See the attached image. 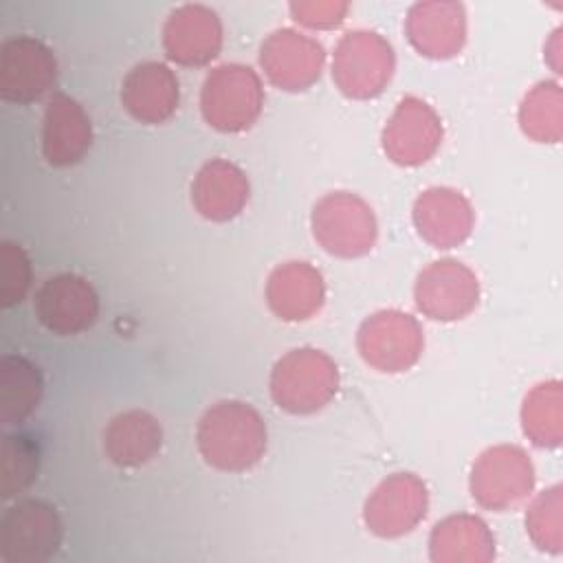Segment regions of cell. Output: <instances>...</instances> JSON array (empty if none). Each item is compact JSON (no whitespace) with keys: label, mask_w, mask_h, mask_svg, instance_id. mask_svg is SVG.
<instances>
[{"label":"cell","mask_w":563,"mask_h":563,"mask_svg":"<svg viewBox=\"0 0 563 563\" xmlns=\"http://www.w3.org/2000/svg\"><path fill=\"white\" fill-rule=\"evenodd\" d=\"M356 347L369 367L396 374L418 363L424 350V334L411 314L394 308L378 310L361 323Z\"/></svg>","instance_id":"cell-7"},{"label":"cell","mask_w":563,"mask_h":563,"mask_svg":"<svg viewBox=\"0 0 563 563\" xmlns=\"http://www.w3.org/2000/svg\"><path fill=\"white\" fill-rule=\"evenodd\" d=\"M163 446L158 420L143 409H130L114 416L103 431V449L110 462L123 468L147 464Z\"/></svg>","instance_id":"cell-22"},{"label":"cell","mask_w":563,"mask_h":563,"mask_svg":"<svg viewBox=\"0 0 563 563\" xmlns=\"http://www.w3.org/2000/svg\"><path fill=\"white\" fill-rule=\"evenodd\" d=\"M196 444L209 466L242 473L264 457L266 422L249 402L220 400L202 413Z\"/></svg>","instance_id":"cell-1"},{"label":"cell","mask_w":563,"mask_h":563,"mask_svg":"<svg viewBox=\"0 0 563 563\" xmlns=\"http://www.w3.org/2000/svg\"><path fill=\"white\" fill-rule=\"evenodd\" d=\"M35 317L55 334L88 330L99 317V297L88 279L75 273L48 277L35 295Z\"/></svg>","instance_id":"cell-14"},{"label":"cell","mask_w":563,"mask_h":563,"mask_svg":"<svg viewBox=\"0 0 563 563\" xmlns=\"http://www.w3.org/2000/svg\"><path fill=\"white\" fill-rule=\"evenodd\" d=\"M249 178L231 161H207L191 183V202L196 211L211 222H227L240 216L249 200Z\"/></svg>","instance_id":"cell-21"},{"label":"cell","mask_w":563,"mask_h":563,"mask_svg":"<svg viewBox=\"0 0 563 563\" xmlns=\"http://www.w3.org/2000/svg\"><path fill=\"white\" fill-rule=\"evenodd\" d=\"M44 391V380L29 358L4 354L0 361V422L15 427L24 422L37 407Z\"/></svg>","instance_id":"cell-24"},{"label":"cell","mask_w":563,"mask_h":563,"mask_svg":"<svg viewBox=\"0 0 563 563\" xmlns=\"http://www.w3.org/2000/svg\"><path fill=\"white\" fill-rule=\"evenodd\" d=\"M519 125L537 143H559L563 134V95L556 81H539L519 106Z\"/></svg>","instance_id":"cell-25"},{"label":"cell","mask_w":563,"mask_h":563,"mask_svg":"<svg viewBox=\"0 0 563 563\" xmlns=\"http://www.w3.org/2000/svg\"><path fill=\"white\" fill-rule=\"evenodd\" d=\"M339 389L336 363L321 350L297 347L284 354L271 372L273 402L295 416L323 409Z\"/></svg>","instance_id":"cell-2"},{"label":"cell","mask_w":563,"mask_h":563,"mask_svg":"<svg viewBox=\"0 0 563 563\" xmlns=\"http://www.w3.org/2000/svg\"><path fill=\"white\" fill-rule=\"evenodd\" d=\"M347 2H292V18L308 29H334L345 20Z\"/></svg>","instance_id":"cell-30"},{"label":"cell","mask_w":563,"mask_h":563,"mask_svg":"<svg viewBox=\"0 0 563 563\" xmlns=\"http://www.w3.org/2000/svg\"><path fill=\"white\" fill-rule=\"evenodd\" d=\"M391 44L376 31L345 33L332 57V79L350 99H372L385 90L394 75Z\"/></svg>","instance_id":"cell-5"},{"label":"cell","mask_w":563,"mask_h":563,"mask_svg":"<svg viewBox=\"0 0 563 563\" xmlns=\"http://www.w3.org/2000/svg\"><path fill=\"white\" fill-rule=\"evenodd\" d=\"M440 143L442 121L435 110L418 97L400 99L383 130L387 158L402 167H418L438 152Z\"/></svg>","instance_id":"cell-13"},{"label":"cell","mask_w":563,"mask_h":563,"mask_svg":"<svg viewBox=\"0 0 563 563\" xmlns=\"http://www.w3.org/2000/svg\"><path fill=\"white\" fill-rule=\"evenodd\" d=\"M435 563H486L495 556V537L475 515H451L435 523L429 537Z\"/></svg>","instance_id":"cell-23"},{"label":"cell","mask_w":563,"mask_h":563,"mask_svg":"<svg viewBox=\"0 0 563 563\" xmlns=\"http://www.w3.org/2000/svg\"><path fill=\"white\" fill-rule=\"evenodd\" d=\"M40 466V453L24 433H7L0 451V495L4 499L26 490Z\"/></svg>","instance_id":"cell-27"},{"label":"cell","mask_w":563,"mask_h":563,"mask_svg":"<svg viewBox=\"0 0 563 563\" xmlns=\"http://www.w3.org/2000/svg\"><path fill=\"white\" fill-rule=\"evenodd\" d=\"M473 499L488 510H510L534 488V466L515 444H497L479 453L468 477Z\"/></svg>","instance_id":"cell-6"},{"label":"cell","mask_w":563,"mask_h":563,"mask_svg":"<svg viewBox=\"0 0 563 563\" xmlns=\"http://www.w3.org/2000/svg\"><path fill=\"white\" fill-rule=\"evenodd\" d=\"M92 143V125L84 106L64 95L55 92L44 110L42 125V152L44 158L55 167H68L79 163Z\"/></svg>","instance_id":"cell-19"},{"label":"cell","mask_w":563,"mask_h":563,"mask_svg":"<svg viewBox=\"0 0 563 563\" xmlns=\"http://www.w3.org/2000/svg\"><path fill=\"white\" fill-rule=\"evenodd\" d=\"M323 299V275L308 262H284L266 279V303L282 321H306L314 317Z\"/></svg>","instance_id":"cell-20"},{"label":"cell","mask_w":563,"mask_h":563,"mask_svg":"<svg viewBox=\"0 0 563 563\" xmlns=\"http://www.w3.org/2000/svg\"><path fill=\"white\" fill-rule=\"evenodd\" d=\"M526 530L539 550L561 552V486H552L532 499L526 510Z\"/></svg>","instance_id":"cell-28"},{"label":"cell","mask_w":563,"mask_h":563,"mask_svg":"<svg viewBox=\"0 0 563 563\" xmlns=\"http://www.w3.org/2000/svg\"><path fill=\"white\" fill-rule=\"evenodd\" d=\"M310 227L323 251L347 260L369 253L378 235L372 207L350 191H332L317 200Z\"/></svg>","instance_id":"cell-4"},{"label":"cell","mask_w":563,"mask_h":563,"mask_svg":"<svg viewBox=\"0 0 563 563\" xmlns=\"http://www.w3.org/2000/svg\"><path fill=\"white\" fill-rule=\"evenodd\" d=\"M323 46L295 29L273 31L260 48V66L271 84L297 92L310 88L323 70Z\"/></svg>","instance_id":"cell-12"},{"label":"cell","mask_w":563,"mask_h":563,"mask_svg":"<svg viewBox=\"0 0 563 563\" xmlns=\"http://www.w3.org/2000/svg\"><path fill=\"white\" fill-rule=\"evenodd\" d=\"M163 46L180 66H205L222 48V24L216 11L205 4L174 9L163 26Z\"/></svg>","instance_id":"cell-15"},{"label":"cell","mask_w":563,"mask_h":563,"mask_svg":"<svg viewBox=\"0 0 563 563\" xmlns=\"http://www.w3.org/2000/svg\"><path fill=\"white\" fill-rule=\"evenodd\" d=\"M413 224L420 238L431 246L453 249L471 235L475 213L457 189L431 187L413 202Z\"/></svg>","instance_id":"cell-17"},{"label":"cell","mask_w":563,"mask_h":563,"mask_svg":"<svg viewBox=\"0 0 563 563\" xmlns=\"http://www.w3.org/2000/svg\"><path fill=\"white\" fill-rule=\"evenodd\" d=\"M405 33L411 46L431 59L457 55L466 42V13L460 2H418L409 9Z\"/></svg>","instance_id":"cell-16"},{"label":"cell","mask_w":563,"mask_h":563,"mask_svg":"<svg viewBox=\"0 0 563 563\" xmlns=\"http://www.w3.org/2000/svg\"><path fill=\"white\" fill-rule=\"evenodd\" d=\"M521 427L537 446L554 449L561 444V383L545 380L534 385L521 405Z\"/></svg>","instance_id":"cell-26"},{"label":"cell","mask_w":563,"mask_h":563,"mask_svg":"<svg viewBox=\"0 0 563 563\" xmlns=\"http://www.w3.org/2000/svg\"><path fill=\"white\" fill-rule=\"evenodd\" d=\"M31 286V262L15 242H2L0 249V299L4 308L20 303Z\"/></svg>","instance_id":"cell-29"},{"label":"cell","mask_w":563,"mask_h":563,"mask_svg":"<svg viewBox=\"0 0 563 563\" xmlns=\"http://www.w3.org/2000/svg\"><path fill=\"white\" fill-rule=\"evenodd\" d=\"M180 101L174 70L163 62H141L132 66L121 84V103L132 119L145 125L167 121Z\"/></svg>","instance_id":"cell-18"},{"label":"cell","mask_w":563,"mask_h":563,"mask_svg":"<svg viewBox=\"0 0 563 563\" xmlns=\"http://www.w3.org/2000/svg\"><path fill=\"white\" fill-rule=\"evenodd\" d=\"M57 79V59L37 37L18 35L0 48V95L11 103H31Z\"/></svg>","instance_id":"cell-11"},{"label":"cell","mask_w":563,"mask_h":563,"mask_svg":"<svg viewBox=\"0 0 563 563\" xmlns=\"http://www.w3.org/2000/svg\"><path fill=\"white\" fill-rule=\"evenodd\" d=\"M413 299L418 310L429 319H464L479 301V282L466 264L451 257L438 260L420 271Z\"/></svg>","instance_id":"cell-10"},{"label":"cell","mask_w":563,"mask_h":563,"mask_svg":"<svg viewBox=\"0 0 563 563\" xmlns=\"http://www.w3.org/2000/svg\"><path fill=\"white\" fill-rule=\"evenodd\" d=\"M62 519L42 499H20L4 510L0 554L9 563H44L62 545Z\"/></svg>","instance_id":"cell-8"},{"label":"cell","mask_w":563,"mask_h":563,"mask_svg":"<svg viewBox=\"0 0 563 563\" xmlns=\"http://www.w3.org/2000/svg\"><path fill=\"white\" fill-rule=\"evenodd\" d=\"M429 493L413 473H394L385 477L363 506V521L369 532L383 539H396L411 532L427 515Z\"/></svg>","instance_id":"cell-9"},{"label":"cell","mask_w":563,"mask_h":563,"mask_svg":"<svg viewBox=\"0 0 563 563\" xmlns=\"http://www.w3.org/2000/svg\"><path fill=\"white\" fill-rule=\"evenodd\" d=\"M264 86L260 75L244 64H220L200 90L205 121L218 132H244L262 114Z\"/></svg>","instance_id":"cell-3"}]
</instances>
